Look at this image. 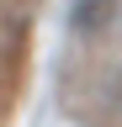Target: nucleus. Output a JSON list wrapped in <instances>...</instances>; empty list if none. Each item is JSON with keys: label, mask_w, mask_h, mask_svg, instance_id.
<instances>
[{"label": "nucleus", "mask_w": 122, "mask_h": 127, "mask_svg": "<svg viewBox=\"0 0 122 127\" xmlns=\"http://www.w3.org/2000/svg\"><path fill=\"white\" fill-rule=\"evenodd\" d=\"M117 21V0H74L69 5V32L74 37H106V27Z\"/></svg>", "instance_id": "f257e3e1"}]
</instances>
